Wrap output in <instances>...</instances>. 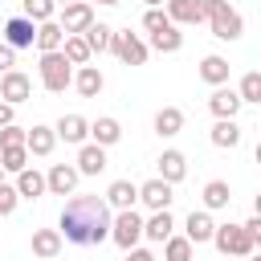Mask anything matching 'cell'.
Returning <instances> with one entry per match:
<instances>
[{
	"instance_id": "cell-1",
	"label": "cell",
	"mask_w": 261,
	"mask_h": 261,
	"mask_svg": "<svg viewBox=\"0 0 261 261\" xmlns=\"http://www.w3.org/2000/svg\"><path fill=\"white\" fill-rule=\"evenodd\" d=\"M110 204L102 196H73L65 208H61V220H57V232L61 241L69 245H102L110 237Z\"/></svg>"
},
{
	"instance_id": "cell-48",
	"label": "cell",
	"mask_w": 261,
	"mask_h": 261,
	"mask_svg": "<svg viewBox=\"0 0 261 261\" xmlns=\"http://www.w3.org/2000/svg\"><path fill=\"white\" fill-rule=\"evenodd\" d=\"M0 184H4V167H0Z\"/></svg>"
},
{
	"instance_id": "cell-4",
	"label": "cell",
	"mask_w": 261,
	"mask_h": 261,
	"mask_svg": "<svg viewBox=\"0 0 261 261\" xmlns=\"http://www.w3.org/2000/svg\"><path fill=\"white\" fill-rule=\"evenodd\" d=\"M212 245H216L224 257H249V253H257V241H253L241 224H216V228H212Z\"/></svg>"
},
{
	"instance_id": "cell-44",
	"label": "cell",
	"mask_w": 261,
	"mask_h": 261,
	"mask_svg": "<svg viewBox=\"0 0 261 261\" xmlns=\"http://www.w3.org/2000/svg\"><path fill=\"white\" fill-rule=\"evenodd\" d=\"M86 4H106V8H114V4H122V0H86Z\"/></svg>"
},
{
	"instance_id": "cell-11",
	"label": "cell",
	"mask_w": 261,
	"mask_h": 261,
	"mask_svg": "<svg viewBox=\"0 0 261 261\" xmlns=\"http://www.w3.org/2000/svg\"><path fill=\"white\" fill-rule=\"evenodd\" d=\"M33 37H37V24L29 16H8L4 20V45L8 49H33Z\"/></svg>"
},
{
	"instance_id": "cell-19",
	"label": "cell",
	"mask_w": 261,
	"mask_h": 261,
	"mask_svg": "<svg viewBox=\"0 0 261 261\" xmlns=\"http://www.w3.org/2000/svg\"><path fill=\"white\" fill-rule=\"evenodd\" d=\"M171 232H175V220H171V212H167V208H159V212H151V216L143 220V237H147V241H155V245H163Z\"/></svg>"
},
{
	"instance_id": "cell-6",
	"label": "cell",
	"mask_w": 261,
	"mask_h": 261,
	"mask_svg": "<svg viewBox=\"0 0 261 261\" xmlns=\"http://www.w3.org/2000/svg\"><path fill=\"white\" fill-rule=\"evenodd\" d=\"M110 53H114L122 65H147V53H151V49H147V41H143L139 33L126 29V33H114V37H110Z\"/></svg>"
},
{
	"instance_id": "cell-36",
	"label": "cell",
	"mask_w": 261,
	"mask_h": 261,
	"mask_svg": "<svg viewBox=\"0 0 261 261\" xmlns=\"http://www.w3.org/2000/svg\"><path fill=\"white\" fill-rule=\"evenodd\" d=\"M237 98H241V102H261V73H257V69H249V73L241 77Z\"/></svg>"
},
{
	"instance_id": "cell-2",
	"label": "cell",
	"mask_w": 261,
	"mask_h": 261,
	"mask_svg": "<svg viewBox=\"0 0 261 261\" xmlns=\"http://www.w3.org/2000/svg\"><path fill=\"white\" fill-rule=\"evenodd\" d=\"M204 20L212 24V37L216 41H237L245 33V16L228 0H204Z\"/></svg>"
},
{
	"instance_id": "cell-41",
	"label": "cell",
	"mask_w": 261,
	"mask_h": 261,
	"mask_svg": "<svg viewBox=\"0 0 261 261\" xmlns=\"http://www.w3.org/2000/svg\"><path fill=\"white\" fill-rule=\"evenodd\" d=\"M241 228H245V232H249L253 241H261V216H249V220H245Z\"/></svg>"
},
{
	"instance_id": "cell-5",
	"label": "cell",
	"mask_w": 261,
	"mask_h": 261,
	"mask_svg": "<svg viewBox=\"0 0 261 261\" xmlns=\"http://www.w3.org/2000/svg\"><path fill=\"white\" fill-rule=\"evenodd\" d=\"M110 241H114L118 249H135V245L143 241V216H139L135 208L114 212V216H110Z\"/></svg>"
},
{
	"instance_id": "cell-24",
	"label": "cell",
	"mask_w": 261,
	"mask_h": 261,
	"mask_svg": "<svg viewBox=\"0 0 261 261\" xmlns=\"http://www.w3.org/2000/svg\"><path fill=\"white\" fill-rule=\"evenodd\" d=\"M184 130V110L179 106H163L159 114H155V135L159 139H175Z\"/></svg>"
},
{
	"instance_id": "cell-32",
	"label": "cell",
	"mask_w": 261,
	"mask_h": 261,
	"mask_svg": "<svg viewBox=\"0 0 261 261\" xmlns=\"http://www.w3.org/2000/svg\"><path fill=\"white\" fill-rule=\"evenodd\" d=\"M212 143H216V147H237V143H241V126H237V118H216V126H212Z\"/></svg>"
},
{
	"instance_id": "cell-8",
	"label": "cell",
	"mask_w": 261,
	"mask_h": 261,
	"mask_svg": "<svg viewBox=\"0 0 261 261\" xmlns=\"http://www.w3.org/2000/svg\"><path fill=\"white\" fill-rule=\"evenodd\" d=\"M0 98H4L8 106H20V102H29V98H33V77H29V73H20V69H8V73H0Z\"/></svg>"
},
{
	"instance_id": "cell-31",
	"label": "cell",
	"mask_w": 261,
	"mask_h": 261,
	"mask_svg": "<svg viewBox=\"0 0 261 261\" xmlns=\"http://www.w3.org/2000/svg\"><path fill=\"white\" fill-rule=\"evenodd\" d=\"M110 37H114V29L102 24V20H94V24L82 33V41L90 45V53H106V49H110Z\"/></svg>"
},
{
	"instance_id": "cell-28",
	"label": "cell",
	"mask_w": 261,
	"mask_h": 261,
	"mask_svg": "<svg viewBox=\"0 0 261 261\" xmlns=\"http://www.w3.org/2000/svg\"><path fill=\"white\" fill-rule=\"evenodd\" d=\"M228 204H232L228 184H224V179H208V184H204V212H220V208H228Z\"/></svg>"
},
{
	"instance_id": "cell-16",
	"label": "cell",
	"mask_w": 261,
	"mask_h": 261,
	"mask_svg": "<svg viewBox=\"0 0 261 261\" xmlns=\"http://www.w3.org/2000/svg\"><path fill=\"white\" fill-rule=\"evenodd\" d=\"M167 20L171 24H200L204 20V0H167Z\"/></svg>"
},
{
	"instance_id": "cell-42",
	"label": "cell",
	"mask_w": 261,
	"mask_h": 261,
	"mask_svg": "<svg viewBox=\"0 0 261 261\" xmlns=\"http://www.w3.org/2000/svg\"><path fill=\"white\" fill-rule=\"evenodd\" d=\"M126 261H155V253H151V249H139V245H135V249H126Z\"/></svg>"
},
{
	"instance_id": "cell-15",
	"label": "cell",
	"mask_w": 261,
	"mask_h": 261,
	"mask_svg": "<svg viewBox=\"0 0 261 261\" xmlns=\"http://www.w3.org/2000/svg\"><path fill=\"white\" fill-rule=\"evenodd\" d=\"M102 200L110 204V212L135 208V204H139V184H130V179H114V184L106 188V196H102Z\"/></svg>"
},
{
	"instance_id": "cell-34",
	"label": "cell",
	"mask_w": 261,
	"mask_h": 261,
	"mask_svg": "<svg viewBox=\"0 0 261 261\" xmlns=\"http://www.w3.org/2000/svg\"><path fill=\"white\" fill-rule=\"evenodd\" d=\"M29 159H33V155L24 151V143H20V147H0V167L12 171V175H16L20 167H29Z\"/></svg>"
},
{
	"instance_id": "cell-9",
	"label": "cell",
	"mask_w": 261,
	"mask_h": 261,
	"mask_svg": "<svg viewBox=\"0 0 261 261\" xmlns=\"http://www.w3.org/2000/svg\"><path fill=\"white\" fill-rule=\"evenodd\" d=\"M77 167L73 163H53L49 171H45V192H53V196H73V188H77Z\"/></svg>"
},
{
	"instance_id": "cell-40",
	"label": "cell",
	"mask_w": 261,
	"mask_h": 261,
	"mask_svg": "<svg viewBox=\"0 0 261 261\" xmlns=\"http://www.w3.org/2000/svg\"><path fill=\"white\" fill-rule=\"evenodd\" d=\"M12 61H16V49H8V45L0 41V73H8V69H12Z\"/></svg>"
},
{
	"instance_id": "cell-17",
	"label": "cell",
	"mask_w": 261,
	"mask_h": 261,
	"mask_svg": "<svg viewBox=\"0 0 261 261\" xmlns=\"http://www.w3.org/2000/svg\"><path fill=\"white\" fill-rule=\"evenodd\" d=\"M245 102L237 98V90H228V86H216L212 90V98H208V110L216 114V118H237V110H241Z\"/></svg>"
},
{
	"instance_id": "cell-14",
	"label": "cell",
	"mask_w": 261,
	"mask_h": 261,
	"mask_svg": "<svg viewBox=\"0 0 261 261\" xmlns=\"http://www.w3.org/2000/svg\"><path fill=\"white\" fill-rule=\"evenodd\" d=\"M53 147H57V135H53V126H29L24 130V151L29 155H37V159H45V155H53Z\"/></svg>"
},
{
	"instance_id": "cell-45",
	"label": "cell",
	"mask_w": 261,
	"mask_h": 261,
	"mask_svg": "<svg viewBox=\"0 0 261 261\" xmlns=\"http://www.w3.org/2000/svg\"><path fill=\"white\" fill-rule=\"evenodd\" d=\"M143 4H147V8H159V4H163V0H143Z\"/></svg>"
},
{
	"instance_id": "cell-35",
	"label": "cell",
	"mask_w": 261,
	"mask_h": 261,
	"mask_svg": "<svg viewBox=\"0 0 261 261\" xmlns=\"http://www.w3.org/2000/svg\"><path fill=\"white\" fill-rule=\"evenodd\" d=\"M20 16H29L33 24H41V20H53V12H57V4L53 0H20Z\"/></svg>"
},
{
	"instance_id": "cell-47",
	"label": "cell",
	"mask_w": 261,
	"mask_h": 261,
	"mask_svg": "<svg viewBox=\"0 0 261 261\" xmlns=\"http://www.w3.org/2000/svg\"><path fill=\"white\" fill-rule=\"evenodd\" d=\"M53 4H73V0H53Z\"/></svg>"
},
{
	"instance_id": "cell-21",
	"label": "cell",
	"mask_w": 261,
	"mask_h": 261,
	"mask_svg": "<svg viewBox=\"0 0 261 261\" xmlns=\"http://www.w3.org/2000/svg\"><path fill=\"white\" fill-rule=\"evenodd\" d=\"M212 228H216V220L200 208V212H192L188 220H184V237L192 241V245H204V241H212Z\"/></svg>"
},
{
	"instance_id": "cell-39",
	"label": "cell",
	"mask_w": 261,
	"mask_h": 261,
	"mask_svg": "<svg viewBox=\"0 0 261 261\" xmlns=\"http://www.w3.org/2000/svg\"><path fill=\"white\" fill-rule=\"evenodd\" d=\"M20 143H24V126H16V122L0 126V147H20Z\"/></svg>"
},
{
	"instance_id": "cell-43",
	"label": "cell",
	"mask_w": 261,
	"mask_h": 261,
	"mask_svg": "<svg viewBox=\"0 0 261 261\" xmlns=\"http://www.w3.org/2000/svg\"><path fill=\"white\" fill-rule=\"evenodd\" d=\"M12 114H16V106H8V102L0 98V126H8V122H12Z\"/></svg>"
},
{
	"instance_id": "cell-38",
	"label": "cell",
	"mask_w": 261,
	"mask_h": 261,
	"mask_svg": "<svg viewBox=\"0 0 261 261\" xmlns=\"http://www.w3.org/2000/svg\"><path fill=\"white\" fill-rule=\"evenodd\" d=\"M16 204H20L16 188H12V184H0V216H12V212H16Z\"/></svg>"
},
{
	"instance_id": "cell-30",
	"label": "cell",
	"mask_w": 261,
	"mask_h": 261,
	"mask_svg": "<svg viewBox=\"0 0 261 261\" xmlns=\"http://www.w3.org/2000/svg\"><path fill=\"white\" fill-rule=\"evenodd\" d=\"M61 53H65V61H69V65H90V57H94V53H90V45L82 41V33H69V37L61 41Z\"/></svg>"
},
{
	"instance_id": "cell-10",
	"label": "cell",
	"mask_w": 261,
	"mask_h": 261,
	"mask_svg": "<svg viewBox=\"0 0 261 261\" xmlns=\"http://www.w3.org/2000/svg\"><path fill=\"white\" fill-rule=\"evenodd\" d=\"M139 200L151 208V212H159V208H171V200H175V184H167V179H147V184H139Z\"/></svg>"
},
{
	"instance_id": "cell-26",
	"label": "cell",
	"mask_w": 261,
	"mask_h": 261,
	"mask_svg": "<svg viewBox=\"0 0 261 261\" xmlns=\"http://www.w3.org/2000/svg\"><path fill=\"white\" fill-rule=\"evenodd\" d=\"M33 253H37L41 261L61 257V232H57V228H37V232H33Z\"/></svg>"
},
{
	"instance_id": "cell-29",
	"label": "cell",
	"mask_w": 261,
	"mask_h": 261,
	"mask_svg": "<svg viewBox=\"0 0 261 261\" xmlns=\"http://www.w3.org/2000/svg\"><path fill=\"white\" fill-rule=\"evenodd\" d=\"M147 49H159V53H179V49H184V33H179L175 24H167V29L151 33V45H147Z\"/></svg>"
},
{
	"instance_id": "cell-46",
	"label": "cell",
	"mask_w": 261,
	"mask_h": 261,
	"mask_svg": "<svg viewBox=\"0 0 261 261\" xmlns=\"http://www.w3.org/2000/svg\"><path fill=\"white\" fill-rule=\"evenodd\" d=\"M241 261H257V257H253V253H249V257H241Z\"/></svg>"
},
{
	"instance_id": "cell-22",
	"label": "cell",
	"mask_w": 261,
	"mask_h": 261,
	"mask_svg": "<svg viewBox=\"0 0 261 261\" xmlns=\"http://www.w3.org/2000/svg\"><path fill=\"white\" fill-rule=\"evenodd\" d=\"M228 73H232V65L216 53H208L200 61V82H208V86H228Z\"/></svg>"
},
{
	"instance_id": "cell-3",
	"label": "cell",
	"mask_w": 261,
	"mask_h": 261,
	"mask_svg": "<svg viewBox=\"0 0 261 261\" xmlns=\"http://www.w3.org/2000/svg\"><path fill=\"white\" fill-rule=\"evenodd\" d=\"M37 73H41V86H45L49 94H65V86L73 82V65L65 61V53H61V49H53V53H41V65H37Z\"/></svg>"
},
{
	"instance_id": "cell-25",
	"label": "cell",
	"mask_w": 261,
	"mask_h": 261,
	"mask_svg": "<svg viewBox=\"0 0 261 261\" xmlns=\"http://www.w3.org/2000/svg\"><path fill=\"white\" fill-rule=\"evenodd\" d=\"M184 175H188V159H184V151H163V155H159V179L179 184Z\"/></svg>"
},
{
	"instance_id": "cell-7",
	"label": "cell",
	"mask_w": 261,
	"mask_h": 261,
	"mask_svg": "<svg viewBox=\"0 0 261 261\" xmlns=\"http://www.w3.org/2000/svg\"><path fill=\"white\" fill-rule=\"evenodd\" d=\"M57 24H61V33H65V37H69V33H86V29L94 24V4H86V0L61 4V16H57Z\"/></svg>"
},
{
	"instance_id": "cell-23",
	"label": "cell",
	"mask_w": 261,
	"mask_h": 261,
	"mask_svg": "<svg viewBox=\"0 0 261 261\" xmlns=\"http://www.w3.org/2000/svg\"><path fill=\"white\" fill-rule=\"evenodd\" d=\"M90 139H94L98 147H114V143L122 139V126H118V118H110V114L94 118V122H90Z\"/></svg>"
},
{
	"instance_id": "cell-12",
	"label": "cell",
	"mask_w": 261,
	"mask_h": 261,
	"mask_svg": "<svg viewBox=\"0 0 261 261\" xmlns=\"http://www.w3.org/2000/svg\"><path fill=\"white\" fill-rule=\"evenodd\" d=\"M69 86H73L82 98H98V94H102V86H106V77H102V69H98V65H77Z\"/></svg>"
},
{
	"instance_id": "cell-13",
	"label": "cell",
	"mask_w": 261,
	"mask_h": 261,
	"mask_svg": "<svg viewBox=\"0 0 261 261\" xmlns=\"http://www.w3.org/2000/svg\"><path fill=\"white\" fill-rule=\"evenodd\" d=\"M53 135L65 139V143H73V147H82V143L90 139V122H86L82 114H61L57 126H53Z\"/></svg>"
},
{
	"instance_id": "cell-49",
	"label": "cell",
	"mask_w": 261,
	"mask_h": 261,
	"mask_svg": "<svg viewBox=\"0 0 261 261\" xmlns=\"http://www.w3.org/2000/svg\"><path fill=\"white\" fill-rule=\"evenodd\" d=\"M49 261H57V257H49Z\"/></svg>"
},
{
	"instance_id": "cell-33",
	"label": "cell",
	"mask_w": 261,
	"mask_h": 261,
	"mask_svg": "<svg viewBox=\"0 0 261 261\" xmlns=\"http://www.w3.org/2000/svg\"><path fill=\"white\" fill-rule=\"evenodd\" d=\"M192 249H196V245H192L188 237H175V232H171V237L163 241V261H192Z\"/></svg>"
},
{
	"instance_id": "cell-37",
	"label": "cell",
	"mask_w": 261,
	"mask_h": 261,
	"mask_svg": "<svg viewBox=\"0 0 261 261\" xmlns=\"http://www.w3.org/2000/svg\"><path fill=\"white\" fill-rule=\"evenodd\" d=\"M167 24H171V20H167L163 8H147V12H143V29H147V33H159V29H167Z\"/></svg>"
},
{
	"instance_id": "cell-18",
	"label": "cell",
	"mask_w": 261,
	"mask_h": 261,
	"mask_svg": "<svg viewBox=\"0 0 261 261\" xmlns=\"http://www.w3.org/2000/svg\"><path fill=\"white\" fill-rule=\"evenodd\" d=\"M98 171H106V147L82 143L77 147V175H98Z\"/></svg>"
},
{
	"instance_id": "cell-20",
	"label": "cell",
	"mask_w": 261,
	"mask_h": 261,
	"mask_svg": "<svg viewBox=\"0 0 261 261\" xmlns=\"http://www.w3.org/2000/svg\"><path fill=\"white\" fill-rule=\"evenodd\" d=\"M12 188H16V196H20V200H37V196H45V175H41L37 167H20Z\"/></svg>"
},
{
	"instance_id": "cell-27",
	"label": "cell",
	"mask_w": 261,
	"mask_h": 261,
	"mask_svg": "<svg viewBox=\"0 0 261 261\" xmlns=\"http://www.w3.org/2000/svg\"><path fill=\"white\" fill-rule=\"evenodd\" d=\"M61 41H65V33H61V24H57V20H41V24H37V37H33V45H37L41 53H53V49H61Z\"/></svg>"
}]
</instances>
